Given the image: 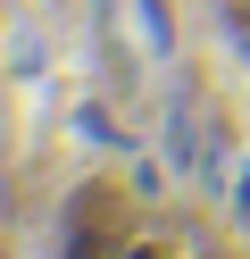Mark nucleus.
<instances>
[{
	"label": "nucleus",
	"instance_id": "f257e3e1",
	"mask_svg": "<svg viewBox=\"0 0 250 259\" xmlns=\"http://www.w3.org/2000/svg\"><path fill=\"white\" fill-rule=\"evenodd\" d=\"M75 134L92 142V151H125V125H117L100 101H83V109H75Z\"/></svg>",
	"mask_w": 250,
	"mask_h": 259
},
{
	"label": "nucleus",
	"instance_id": "f03ea898",
	"mask_svg": "<svg viewBox=\"0 0 250 259\" xmlns=\"http://www.w3.org/2000/svg\"><path fill=\"white\" fill-rule=\"evenodd\" d=\"M133 17H142V42L159 59H175V17H167V0H133Z\"/></svg>",
	"mask_w": 250,
	"mask_h": 259
},
{
	"label": "nucleus",
	"instance_id": "7ed1b4c3",
	"mask_svg": "<svg viewBox=\"0 0 250 259\" xmlns=\"http://www.w3.org/2000/svg\"><path fill=\"white\" fill-rule=\"evenodd\" d=\"M167 159H175V167L200 159V142H192V101H183V92H175V109H167Z\"/></svg>",
	"mask_w": 250,
	"mask_h": 259
},
{
	"label": "nucleus",
	"instance_id": "20e7f679",
	"mask_svg": "<svg viewBox=\"0 0 250 259\" xmlns=\"http://www.w3.org/2000/svg\"><path fill=\"white\" fill-rule=\"evenodd\" d=\"M233 218H250V167H242V209H233Z\"/></svg>",
	"mask_w": 250,
	"mask_h": 259
}]
</instances>
